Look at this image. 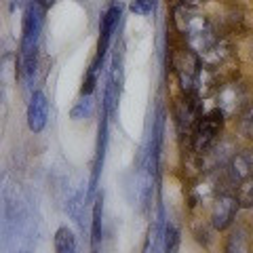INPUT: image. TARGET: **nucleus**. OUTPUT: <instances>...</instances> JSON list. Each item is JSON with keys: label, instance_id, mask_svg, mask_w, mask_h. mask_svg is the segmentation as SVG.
<instances>
[{"label": "nucleus", "instance_id": "1", "mask_svg": "<svg viewBox=\"0 0 253 253\" xmlns=\"http://www.w3.org/2000/svg\"><path fill=\"white\" fill-rule=\"evenodd\" d=\"M173 28L177 30V34L184 36V41L190 49L196 51L199 55L207 51L215 41H219L211 21L203 13L196 11L194 6L184 2L173 11Z\"/></svg>", "mask_w": 253, "mask_h": 253}, {"label": "nucleus", "instance_id": "2", "mask_svg": "<svg viewBox=\"0 0 253 253\" xmlns=\"http://www.w3.org/2000/svg\"><path fill=\"white\" fill-rule=\"evenodd\" d=\"M42 15L44 9L36 0L26 6L23 13V21H21V72L23 76L32 81V76L36 72V49H38V38H41V30H42Z\"/></svg>", "mask_w": 253, "mask_h": 253}, {"label": "nucleus", "instance_id": "3", "mask_svg": "<svg viewBox=\"0 0 253 253\" xmlns=\"http://www.w3.org/2000/svg\"><path fill=\"white\" fill-rule=\"evenodd\" d=\"M171 66L177 74V81H179V86H181V91H184V95H196V91H199V78L203 72L201 55L186 44L184 49H177L173 53Z\"/></svg>", "mask_w": 253, "mask_h": 253}, {"label": "nucleus", "instance_id": "4", "mask_svg": "<svg viewBox=\"0 0 253 253\" xmlns=\"http://www.w3.org/2000/svg\"><path fill=\"white\" fill-rule=\"evenodd\" d=\"M224 118H226V114L221 112L219 108H213L211 112L203 114L199 118V123H196L194 131H192V137H190V141H192V150L196 154L205 156L213 146L217 144L219 131H221V126H224Z\"/></svg>", "mask_w": 253, "mask_h": 253}, {"label": "nucleus", "instance_id": "5", "mask_svg": "<svg viewBox=\"0 0 253 253\" xmlns=\"http://www.w3.org/2000/svg\"><path fill=\"white\" fill-rule=\"evenodd\" d=\"M239 207H241V203L236 199V194H230V192L217 194L215 201H213V207H211V226L215 228V230L230 228Z\"/></svg>", "mask_w": 253, "mask_h": 253}, {"label": "nucleus", "instance_id": "6", "mask_svg": "<svg viewBox=\"0 0 253 253\" xmlns=\"http://www.w3.org/2000/svg\"><path fill=\"white\" fill-rule=\"evenodd\" d=\"M245 99H247V95H245L243 84H239V83H228L221 86V89H217V108L226 116L241 114L245 106H247Z\"/></svg>", "mask_w": 253, "mask_h": 253}, {"label": "nucleus", "instance_id": "7", "mask_svg": "<svg viewBox=\"0 0 253 253\" xmlns=\"http://www.w3.org/2000/svg\"><path fill=\"white\" fill-rule=\"evenodd\" d=\"M226 177L232 186H241L243 181L253 177V152L251 150L234 152L230 163L226 165Z\"/></svg>", "mask_w": 253, "mask_h": 253}, {"label": "nucleus", "instance_id": "8", "mask_svg": "<svg viewBox=\"0 0 253 253\" xmlns=\"http://www.w3.org/2000/svg\"><path fill=\"white\" fill-rule=\"evenodd\" d=\"M121 13H123V6L121 2L118 4H112L110 9L101 15V21H99V41H97V55L104 57L108 46H110V41H112V34L121 21Z\"/></svg>", "mask_w": 253, "mask_h": 253}, {"label": "nucleus", "instance_id": "9", "mask_svg": "<svg viewBox=\"0 0 253 253\" xmlns=\"http://www.w3.org/2000/svg\"><path fill=\"white\" fill-rule=\"evenodd\" d=\"M49 118V101L42 91H34L28 104V126L32 133H41Z\"/></svg>", "mask_w": 253, "mask_h": 253}, {"label": "nucleus", "instance_id": "10", "mask_svg": "<svg viewBox=\"0 0 253 253\" xmlns=\"http://www.w3.org/2000/svg\"><path fill=\"white\" fill-rule=\"evenodd\" d=\"M108 112L104 110V118L99 123V137H97V150H95V163H93V173H91V190L93 192L95 186L99 181V175L104 171V158H106V146H108V121H106Z\"/></svg>", "mask_w": 253, "mask_h": 253}, {"label": "nucleus", "instance_id": "11", "mask_svg": "<svg viewBox=\"0 0 253 253\" xmlns=\"http://www.w3.org/2000/svg\"><path fill=\"white\" fill-rule=\"evenodd\" d=\"M104 194L97 196L93 205V215H91V253H99L101 239H104Z\"/></svg>", "mask_w": 253, "mask_h": 253}, {"label": "nucleus", "instance_id": "12", "mask_svg": "<svg viewBox=\"0 0 253 253\" xmlns=\"http://www.w3.org/2000/svg\"><path fill=\"white\" fill-rule=\"evenodd\" d=\"M228 57H230V46L226 44V41H215L205 53H201V61L205 68H217L219 63H224Z\"/></svg>", "mask_w": 253, "mask_h": 253}, {"label": "nucleus", "instance_id": "13", "mask_svg": "<svg viewBox=\"0 0 253 253\" xmlns=\"http://www.w3.org/2000/svg\"><path fill=\"white\" fill-rule=\"evenodd\" d=\"M53 247H55V253H78L74 232L70 228L61 226L53 236Z\"/></svg>", "mask_w": 253, "mask_h": 253}, {"label": "nucleus", "instance_id": "14", "mask_svg": "<svg viewBox=\"0 0 253 253\" xmlns=\"http://www.w3.org/2000/svg\"><path fill=\"white\" fill-rule=\"evenodd\" d=\"M181 247V234H179V228L167 224L165 226V232H163V251L165 253H179Z\"/></svg>", "mask_w": 253, "mask_h": 253}, {"label": "nucleus", "instance_id": "15", "mask_svg": "<svg viewBox=\"0 0 253 253\" xmlns=\"http://www.w3.org/2000/svg\"><path fill=\"white\" fill-rule=\"evenodd\" d=\"M101 61H104V57H99V55H95V59L91 61V66H89V72H86V76H84V83H83L81 95H93V91H95V84H97V76H99Z\"/></svg>", "mask_w": 253, "mask_h": 253}, {"label": "nucleus", "instance_id": "16", "mask_svg": "<svg viewBox=\"0 0 253 253\" xmlns=\"http://www.w3.org/2000/svg\"><path fill=\"white\" fill-rule=\"evenodd\" d=\"M161 219L163 217H158L156 224L150 228L146 245H144V253H158V247H161V243H163V232H165V228L161 230Z\"/></svg>", "mask_w": 253, "mask_h": 253}, {"label": "nucleus", "instance_id": "17", "mask_svg": "<svg viewBox=\"0 0 253 253\" xmlns=\"http://www.w3.org/2000/svg\"><path fill=\"white\" fill-rule=\"evenodd\" d=\"M226 253H249V243L245 230H234L226 243Z\"/></svg>", "mask_w": 253, "mask_h": 253}, {"label": "nucleus", "instance_id": "18", "mask_svg": "<svg viewBox=\"0 0 253 253\" xmlns=\"http://www.w3.org/2000/svg\"><path fill=\"white\" fill-rule=\"evenodd\" d=\"M239 133L243 137L253 139V101L245 106V110L239 114Z\"/></svg>", "mask_w": 253, "mask_h": 253}, {"label": "nucleus", "instance_id": "19", "mask_svg": "<svg viewBox=\"0 0 253 253\" xmlns=\"http://www.w3.org/2000/svg\"><path fill=\"white\" fill-rule=\"evenodd\" d=\"M236 199H239L241 207H245V209L253 207V177L243 181L241 186H236Z\"/></svg>", "mask_w": 253, "mask_h": 253}, {"label": "nucleus", "instance_id": "20", "mask_svg": "<svg viewBox=\"0 0 253 253\" xmlns=\"http://www.w3.org/2000/svg\"><path fill=\"white\" fill-rule=\"evenodd\" d=\"M83 209H84V192H76L68 203V213L81 226H83Z\"/></svg>", "mask_w": 253, "mask_h": 253}, {"label": "nucleus", "instance_id": "21", "mask_svg": "<svg viewBox=\"0 0 253 253\" xmlns=\"http://www.w3.org/2000/svg\"><path fill=\"white\" fill-rule=\"evenodd\" d=\"M93 112V101H91V95H83V101H78V104L72 108V121H83V118H89Z\"/></svg>", "mask_w": 253, "mask_h": 253}, {"label": "nucleus", "instance_id": "22", "mask_svg": "<svg viewBox=\"0 0 253 253\" xmlns=\"http://www.w3.org/2000/svg\"><path fill=\"white\" fill-rule=\"evenodd\" d=\"M152 6H154L152 0H133L129 9H131V13H135V15H150L152 13Z\"/></svg>", "mask_w": 253, "mask_h": 253}, {"label": "nucleus", "instance_id": "23", "mask_svg": "<svg viewBox=\"0 0 253 253\" xmlns=\"http://www.w3.org/2000/svg\"><path fill=\"white\" fill-rule=\"evenodd\" d=\"M36 2H38V4H41V6H42V9H49V6L53 4V0H36Z\"/></svg>", "mask_w": 253, "mask_h": 253}, {"label": "nucleus", "instance_id": "24", "mask_svg": "<svg viewBox=\"0 0 253 253\" xmlns=\"http://www.w3.org/2000/svg\"><path fill=\"white\" fill-rule=\"evenodd\" d=\"M184 4H190V6H196V4H201V2H205V0H181Z\"/></svg>", "mask_w": 253, "mask_h": 253}, {"label": "nucleus", "instance_id": "25", "mask_svg": "<svg viewBox=\"0 0 253 253\" xmlns=\"http://www.w3.org/2000/svg\"><path fill=\"white\" fill-rule=\"evenodd\" d=\"M251 57H253V41H251Z\"/></svg>", "mask_w": 253, "mask_h": 253}, {"label": "nucleus", "instance_id": "26", "mask_svg": "<svg viewBox=\"0 0 253 253\" xmlns=\"http://www.w3.org/2000/svg\"><path fill=\"white\" fill-rule=\"evenodd\" d=\"M23 253H28V251H23Z\"/></svg>", "mask_w": 253, "mask_h": 253}]
</instances>
